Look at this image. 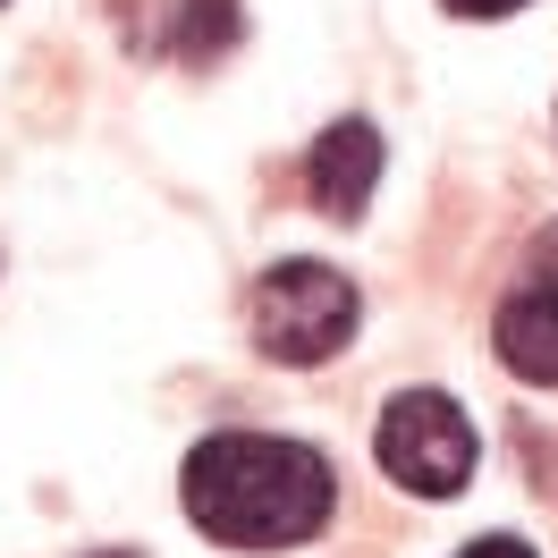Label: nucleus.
Instances as JSON below:
<instances>
[{
	"label": "nucleus",
	"instance_id": "nucleus-9",
	"mask_svg": "<svg viewBox=\"0 0 558 558\" xmlns=\"http://www.w3.org/2000/svg\"><path fill=\"white\" fill-rule=\"evenodd\" d=\"M533 279H550V288H558V229H542V245H533Z\"/></svg>",
	"mask_w": 558,
	"mask_h": 558
},
{
	"label": "nucleus",
	"instance_id": "nucleus-4",
	"mask_svg": "<svg viewBox=\"0 0 558 558\" xmlns=\"http://www.w3.org/2000/svg\"><path fill=\"white\" fill-rule=\"evenodd\" d=\"M381 128L373 119H339V128H322L314 136V161H305V186H314V204L330 220H364L373 204V186H381Z\"/></svg>",
	"mask_w": 558,
	"mask_h": 558
},
{
	"label": "nucleus",
	"instance_id": "nucleus-2",
	"mask_svg": "<svg viewBox=\"0 0 558 558\" xmlns=\"http://www.w3.org/2000/svg\"><path fill=\"white\" fill-rule=\"evenodd\" d=\"M355 279L330 271V263H271L263 288H254V348L288 364V373H314L355 339Z\"/></svg>",
	"mask_w": 558,
	"mask_h": 558
},
{
	"label": "nucleus",
	"instance_id": "nucleus-10",
	"mask_svg": "<svg viewBox=\"0 0 558 558\" xmlns=\"http://www.w3.org/2000/svg\"><path fill=\"white\" fill-rule=\"evenodd\" d=\"M102 558H136V550H102Z\"/></svg>",
	"mask_w": 558,
	"mask_h": 558
},
{
	"label": "nucleus",
	"instance_id": "nucleus-7",
	"mask_svg": "<svg viewBox=\"0 0 558 558\" xmlns=\"http://www.w3.org/2000/svg\"><path fill=\"white\" fill-rule=\"evenodd\" d=\"M457 558H533V542H517V533H490V542H465Z\"/></svg>",
	"mask_w": 558,
	"mask_h": 558
},
{
	"label": "nucleus",
	"instance_id": "nucleus-5",
	"mask_svg": "<svg viewBox=\"0 0 558 558\" xmlns=\"http://www.w3.org/2000/svg\"><path fill=\"white\" fill-rule=\"evenodd\" d=\"M490 339H499V364H508L517 381L558 389V288L524 271V288L499 305V322H490Z\"/></svg>",
	"mask_w": 558,
	"mask_h": 558
},
{
	"label": "nucleus",
	"instance_id": "nucleus-3",
	"mask_svg": "<svg viewBox=\"0 0 558 558\" xmlns=\"http://www.w3.org/2000/svg\"><path fill=\"white\" fill-rule=\"evenodd\" d=\"M373 457H381V474L398 490H415V499H457V490L474 483V423L457 407L449 389H398L381 407V432H373Z\"/></svg>",
	"mask_w": 558,
	"mask_h": 558
},
{
	"label": "nucleus",
	"instance_id": "nucleus-6",
	"mask_svg": "<svg viewBox=\"0 0 558 558\" xmlns=\"http://www.w3.org/2000/svg\"><path fill=\"white\" fill-rule=\"evenodd\" d=\"M238 0H186V9H178V51H186V60H220V51H229V43H238Z\"/></svg>",
	"mask_w": 558,
	"mask_h": 558
},
{
	"label": "nucleus",
	"instance_id": "nucleus-1",
	"mask_svg": "<svg viewBox=\"0 0 558 558\" xmlns=\"http://www.w3.org/2000/svg\"><path fill=\"white\" fill-rule=\"evenodd\" d=\"M178 499L195 533H211L220 550H296L314 542L330 508H339V474L330 457L305 440H271V432H220L186 457Z\"/></svg>",
	"mask_w": 558,
	"mask_h": 558
},
{
	"label": "nucleus",
	"instance_id": "nucleus-8",
	"mask_svg": "<svg viewBox=\"0 0 558 558\" xmlns=\"http://www.w3.org/2000/svg\"><path fill=\"white\" fill-rule=\"evenodd\" d=\"M449 17H508V9H524V0H440Z\"/></svg>",
	"mask_w": 558,
	"mask_h": 558
}]
</instances>
